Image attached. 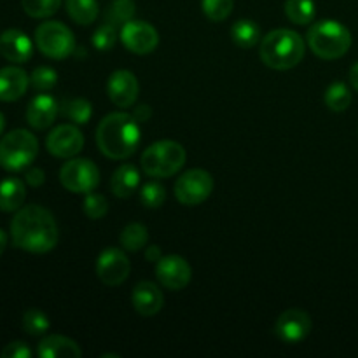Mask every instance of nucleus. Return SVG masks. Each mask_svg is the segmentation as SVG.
<instances>
[{
	"label": "nucleus",
	"mask_w": 358,
	"mask_h": 358,
	"mask_svg": "<svg viewBox=\"0 0 358 358\" xmlns=\"http://www.w3.org/2000/svg\"><path fill=\"white\" fill-rule=\"evenodd\" d=\"M10 236L13 243L21 250L48 254L58 245V224L44 206H21L10 222Z\"/></svg>",
	"instance_id": "f257e3e1"
},
{
	"label": "nucleus",
	"mask_w": 358,
	"mask_h": 358,
	"mask_svg": "<svg viewBox=\"0 0 358 358\" xmlns=\"http://www.w3.org/2000/svg\"><path fill=\"white\" fill-rule=\"evenodd\" d=\"M140 122L128 112L105 115L96 128V143L108 159L122 161L131 157L140 145Z\"/></svg>",
	"instance_id": "f03ea898"
},
{
	"label": "nucleus",
	"mask_w": 358,
	"mask_h": 358,
	"mask_svg": "<svg viewBox=\"0 0 358 358\" xmlns=\"http://www.w3.org/2000/svg\"><path fill=\"white\" fill-rule=\"evenodd\" d=\"M306 52V42L289 28L271 30L261 38L259 58L273 70H290L299 65Z\"/></svg>",
	"instance_id": "7ed1b4c3"
},
{
	"label": "nucleus",
	"mask_w": 358,
	"mask_h": 358,
	"mask_svg": "<svg viewBox=\"0 0 358 358\" xmlns=\"http://www.w3.org/2000/svg\"><path fill=\"white\" fill-rule=\"evenodd\" d=\"M306 42L315 56L322 59H338L352 48V34L343 23L334 20L317 21L310 27Z\"/></svg>",
	"instance_id": "20e7f679"
},
{
	"label": "nucleus",
	"mask_w": 358,
	"mask_h": 358,
	"mask_svg": "<svg viewBox=\"0 0 358 358\" xmlns=\"http://www.w3.org/2000/svg\"><path fill=\"white\" fill-rule=\"evenodd\" d=\"M187 154L175 140H159L143 150L140 157L142 170L152 178H168L184 168Z\"/></svg>",
	"instance_id": "39448f33"
},
{
	"label": "nucleus",
	"mask_w": 358,
	"mask_h": 358,
	"mask_svg": "<svg viewBox=\"0 0 358 358\" xmlns=\"http://www.w3.org/2000/svg\"><path fill=\"white\" fill-rule=\"evenodd\" d=\"M38 154V140L28 129H13L0 140V166L21 171L30 166Z\"/></svg>",
	"instance_id": "423d86ee"
},
{
	"label": "nucleus",
	"mask_w": 358,
	"mask_h": 358,
	"mask_svg": "<svg viewBox=\"0 0 358 358\" xmlns=\"http://www.w3.org/2000/svg\"><path fill=\"white\" fill-rule=\"evenodd\" d=\"M35 45L48 58L63 59L76 51V37L62 21H45L35 30Z\"/></svg>",
	"instance_id": "0eeeda50"
},
{
	"label": "nucleus",
	"mask_w": 358,
	"mask_h": 358,
	"mask_svg": "<svg viewBox=\"0 0 358 358\" xmlns=\"http://www.w3.org/2000/svg\"><path fill=\"white\" fill-rule=\"evenodd\" d=\"M59 182L73 194H87L100 184V170L86 157H70L59 170Z\"/></svg>",
	"instance_id": "6e6552de"
},
{
	"label": "nucleus",
	"mask_w": 358,
	"mask_h": 358,
	"mask_svg": "<svg viewBox=\"0 0 358 358\" xmlns=\"http://www.w3.org/2000/svg\"><path fill=\"white\" fill-rule=\"evenodd\" d=\"M213 191L212 175L201 168H192L178 177L175 182V198L185 206L201 205Z\"/></svg>",
	"instance_id": "1a4fd4ad"
},
{
	"label": "nucleus",
	"mask_w": 358,
	"mask_h": 358,
	"mask_svg": "<svg viewBox=\"0 0 358 358\" xmlns=\"http://www.w3.org/2000/svg\"><path fill=\"white\" fill-rule=\"evenodd\" d=\"M124 248L108 247L98 255L96 259V276L101 283L108 287H119L128 280L131 264Z\"/></svg>",
	"instance_id": "9d476101"
},
{
	"label": "nucleus",
	"mask_w": 358,
	"mask_h": 358,
	"mask_svg": "<svg viewBox=\"0 0 358 358\" xmlns=\"http://www.w3.org/2000/svg\"><path fill=\"white\" fill-rule=\"evenodd\" d=\"M119 38L133 55H149L159 44V34L156 28L142 20H131L122 24Z\"/></svg>",
	"instance_id": "9b49d317"
},
{
	"label": "nucleus",
	"mask_w": 358,
	"mask_h": 358,
	"mask_svg": "<svg viewBox=\"0 0 358 358\" xmlns=\"http://www.w3.org/2000/svg\"><path fill=\"white\" fill-rule=\"evenodd\" d=\"M156 276L164 289L177 292L191 283V264L180 255H166L156 262Z\"/></svg>",
	"instance_id": "f8f14e48"
},
{
	"label": "nucleus",
	"mask_w": 358,
	"mask_h": 358,
	"mask_svg": "<svg viewBox=\"0 0 358 358\" xmlns=\"http://www.w3.org/2000/svg\"><path fill=\"white\" fill-rule=\"evenodd\" d=\"M49 154L62 159L76 157L84 147V136L80 129L73 124H59L45 138Z\"/></svg>",
	"instance_id": "ddd939ff"
},
{
	"label": "nucleus",
	"mask_w": 358,
	"mask_h": 358,
	"mask_svg": "<svg viewBox=\"0 0 358 358\" xmlns=\"http://www.w3.org/2000/svg\"><path fill=\"white\" fill-rule=\"evenodd\" d=\"M311 332V318L306 311L292 310L283 311L275 324V334L287 345H296L304 341Z\"/></svg>",
	"instance_id": "4468645a"
},
{
	"label": "nucleus",
	"mask_w": 358,
	"mask_h": 358,
	"mask_svg": "<svg viewBox=\"0 0 358 358\" xmlns=\"http://www.w3.org/2000/svg\"><path fill=\"white\" fill-rule=\"evenodd\" d=\"M140 84L135 73L129 70H115L107 80V94L119 108L133 107L138 98Z\"/></svg>",
	"instance_id": "2eb2a0df"
},
{
	"label": "nucleus",
	"mask_w": 358,
	"mask_h": 358,
	"mask_svg": "<svg viewBox=\"0 0 358 358\" xmlns=\"http://www.w3.org/2000/svg\"><path fill=\"white\" fill-rule=\"evenodd\" d=\"M0 55L10 63H24L34 55V44L24 31L10 28L0 34Z\"/></svg>",
	"instance_id": "dca6fc26"
},
{
	"label": "nucleus",
	"mask_w": 358,
	"mask_h": 358,
	"mask_svg": "<svg viewBox=\"0 0 358 358\" xmlns=\"http://www.w3.org/2000/svg\"><path fill=\"white\" fill-rule=\"evenodd\" d=\"M131 303L136 313L142 317H156L164 306L163 290L152 282L136 283L131 294Z\"/></svg>",
	"instance_id": "f3484780"
},
{
	"label": "nucleus",
	"mask_w": 358,
	"mask_h": 358,
	"mask_svg": "<svg viewBox=\"0 0 358 358\" xmlns=\"http://www.w3.org/2000/svg\"><path fill=\"white\" fill-rule=\"evenodd\" d=\"M59 114V103L49 94H37L28 103L27 121L34 129H45L55 122L56 115Z\"/></svg>",
	"instance_id": "a211bd4d"
},
{
	"label": "nucleus",
	"mask_w": 358,
	"mask_h": 358,
	"mask_svg": "<svg viewBox=\"0 0 358 358\" xmlns=\"http://www.w3.org/2000/svg\"><path fill=\"white\" fill-rule=\"evenodd\" d=\"M30 76L20 66L0 69V101H16L27 93Z\"/></svg>",
	"instance_id": "6ab92c4d"
},
{
	"label": "nucleus",
	"mask_w": 358,
	"mask_h": 358,
	"mask_svg": "<svg viewBox=\"0 0 358 358\" xmlns=\"http://www.w3.org/2000/svg\"><path fill=\"white\" fill-rule=\"evenodd\" d=\"M38 357L42 358H79L83 357V350L79 348L73 339L66 336L51 334L41 339L37 346Z\"/></svg>",
	"instance_id": "aec40b11"
},
{
	"label": "nucleus",
	"mask_w": 358,
	"mask_h": 358,
	"mask_svg": "<svg viewBox=\"0 0 358 358\" xmlns=\"http://www.w3.org/2000/svg\"><path fill=\"white\" fill-rule=\"evenodd\" d=\"M140 185V171L133 164H121L110 177V189L114 196L131 198Z\"/></svg>",
	"instance_id": "412c9836"
},
{
	"label": "nucleus",
	"mask_w": 358,
	"mask_h": 358,
	"mask_svg": "<svg viewBox=\"0 0 358 358\" xmlns=\"http://www.w3.org/2000/svg\"><path fill=\"white\" fill-rule=\"evenodd\" d=\"M27 199L24 182L16 177L3 178L0 182V210L2 212H17Z\"/></svg>",
	"instance_id": "4be33fe9"
},
{
	"label": "nucleus",
	"mask_w": 358,
	"mask_h": 358,
	"mask_svg": "<svg viewBox=\"0 0 358 358\" xmlns=\"http://www.w3.org/2000/svg\"><path fill=\"white\" fill-rule=\"evenodd\" d=\"M231 38L236 45L243 49L255 48L261 44V28L252 20H240L231 27Z\"/></svg>",
	"instance_id": "5701e85b"
},
{
	"label": "nucleus",
	"mask_w": 358,
	"mask_h": 358,
	"mask_svg": "<svg viewBox=\"0 0 358 358\" xmlns=\"http://www.w3.org/2000/svg\"><path fill=\"white\" fill-rule=\"evenodd\" d=\"M59 114L76 124H86L93 114V107L86 98H65L59 103Z\"/></svg>",
	"instance_id": "b1692460"
},
{
	"label": "nucleus",
	"mask_w": 358,
	"mask_h": 358,
	"mask_svg": "<svg viewBox=\"0 0 358 358\" xmlns=\"http://www.w3.org/2000/svg\"><path fill=\"white\" fill-rule=\"evenodd\" d=\"M66 14L76 21L77 24L94 23L98 16V2L96 0H65Z\"/></svg>",
	"instance_id": "393cba45"
},
{
	"label": "nucleus",
	"mask_w": 358,
	"mask_h": 358,
	"mask_svg": "<svg viewBox=\"0 0 358 358\" xmlns=\"http://www.w3.org/2000/svg\"><path fill=\"white\" fill-rule=\"evenodd\" d=\"M119 243L126 252H138L149 243V231L143 224L131 222L122 229Z\"/></svg>",
	"instance_id": "a878e982"
},
{
	"label": "nucleus",
	"mask_w": 358,
	"mask_h": 358,
	"mask_svg": "<svg viewBox=\"0 0 358 358\" xmlns=\"http://www.w3.org/2000/svg\"><path fill=\"white\" fill-rule=\"evenodd\" d=\"M136 6L133 0H112L105 10V23L114 24V27H122L124 23L133 20Z\"/></svg>",
	"instance_id": "bb28decb"
},
{
	"label": "nucleus",
	"mask_w": 358,
	"mask_h": 358,
	"mask_svg": "<svg viewBox=\"0 0 358 358\" xmlns=\"http://www.w3.org/2000/svg\"><path fill=\"white\" fill-rule=\"evenodd\" d=\"M315 2L313 0H287L285 14L292 23L304 27L315 20Z\"/></svg>",
	"instance_id": "cd10ccee"
},
{
	"label": "nucleus",
	"mask_w": 358,
	"mask_h": 358,
	"mask_svg": "<svg viewBox=\"0 0 358 358\" xmlns=\"http://www.w3.org/2000/svg\"><path fill=\"white\" fill-rule=\"evenodd\" d=\"M352 103V93L345 83H334L325 91V105L332 112H345Z\"/></svg>",
	"instance_id": "c85d7f7f"
},
{
	"label": "nucleus",
	"mask_w": 358,
	"mask_h": 358,
	"mask_svg": "<svg viewBox=\"0 0 358 358\" xmlns=\"http://www.w3.org/2000/svg\"><path fill=\"white\" fill-rule=\"evenodd\" d=\"M21 325H23V331L30 336H44L45 332L51 327V322H49L48 315L41 310H28L24 311L23 320H21Z\"/></svg>",
	"instance_id": "c756f323"
},
{
	"label": "nucleus",
	"mask_w": 358,
	"mask_h": 358,
	"mask_svg": "<svg viewBox=\"0 0 358 358\" xmlns=\"http://www.w3.org/2000/svg\"><path fill=\"white\" fill-rule=\"evenodd\" d=\"M140 201L145 208H161L166 201V189L159 182H147L140 189Z\"/></svg>",
	"instance_id": "7c9ffc66"
},
{
	"label": "nucleus",
	"mask_w": 358,
	"mask_h": 358,
	"mask_svg": "<svg viewBox=\"0 0 358 358\" xmlns=\"http://www.w3.org/2000/svg\"><path fill=\"white\" fill-rule=\"evenodd\" d=\"M21 6L30 17H49L59 9L62 0H21Z\"/></svg>",
	"instance_id": "2f4dec72"
},
{
	"label": "nucleus",
	"mask_w": 358,
	"mask_h": 358,
	"mask_svg": "<svg viewBox=\"0 0 358 358\" xmlns=\"http://www.w3.org/2000/svg\"><path fill=\"white\" fill-rule=\"evenodd\" d=\"M203 7V13L205 16L208 17L210 21H219L227 20L233 13V7H234V0H203L201 2Z\"/></svg>",
	"instance_id": "473e14b6"
},
{
	"label": "nucleus",
	"mask_w": 358,
	"mask_h": 358,
	"mask_svg": "<svg viewBox=\"0 0 358 358\" xmlns=\"http://www.w3.org/2000/svg\"><path fill=\"white\" fill-rule=\"evenodd\" d=\"M83 208L84 213H86L90 219L100 220L107 215L108 201L103 194H100V192H87L86 198H84Z\"/></svg>",
	"instance_id": "72a5a7b5"
},
{
	"label": "nucleus",
	"mask_w": 358,
	"mask_h": 358,
	"mask_svg": "<svg viewBox=\"0 0 358 358\" xmlns=\"http://www.w3.org/2000/svg\"><path fill=\"white\" fill-rule=\"evenodd\" d=\"M58 83V73L51 66H37L30 76V84L41 93L51 91Z\"/></svg>",
	"instance_id": "f704fd0d"
},
{
	"label": "nucleus",
	"mask_w": 358,
	"mask_h": 358,
	"mask_svg": "<svg viewBox=\"0 0 358 358\" xmlns=\"http://www.w3.org/2000/svg\"><path fill=\"white\" fill-rule=\"evenodd\" d=\"M117 38H119L117 27L103 23L101 27H98L96 30H94L91 42H93V45L98 49V51L105 52V51H108V49L114 48L115 42H117Z\"/></svg>",
	"instance_id": "c9c22d12"
},
{
	"label": "nucleus",
	"mask_w": 358,
	"mask_h": 358,
	"mask_svg": "<svg viewBox=\"0 0 358 358\" xmlns=\"http://www.w3.org/2000/svg\"><path fill=\"white\" fill-rule=\"evenodd\" d=\"M2 358H30L31 350L28 348L27 343L23 341H13L9 345L3 346V350L0 352Z\"/></svg>",
	"instance_id": "e433bc0d"
},
{
	"label": "nucleus",
	"mask_w": 358,
	"mask_h": 358,
	"mask_svg": "<svg viewBox=\"0 0 358 358\" xmlns=\"http://www.w3.org/2000/svg\"><path fill=\"white\" fill-rule=\"evenodd\" d=\"M24 180H27L28 185H31V187H38V185L44 184L45 180V173L42 168H28L27 173H24Z\"/></svg>",
	"instance_id": "4c0bfd02"
},
{
	"label": "nucleus",
	"mask_w": 358,
	"mask_h": 358,
	"mask_svg": "<svg viewBox=\"0 0 358 358\" xmlns=\"http://www.w3.org/2000/svg\"><path fill=\"white\" fill-rule=\"evenodd\" d=\"M131 115L138 122H147L150 117H152V108H150L149 105H145V103H140V105H136L135 108H133Z\"/></svg>",
	"instance_id": "58836bf2"
},
{
	"label": "nucleus",
	"mask_w": 358,
	"mask_h": 358,
	"mask_svg": "<svg viewBox=\"0 0 358 358\" xmlns=\"http://www.w3.org/2000/svg\"><path fill=\"white\" fill-rule=\"evenodd\" d=\"M145 259L149 262H157L163 259V250H161L159 245H149L145 250Z\"/></svg>",
	"instance_id": "ea45409f"
},
{
	"label": "nucleus",
	"mask_w": 358,
	"mask_h": 358,
	"mask_svg": "<svg viewBox=\"0 0 358 358\" xmlns=\"http://www.w3.org/2000/svg\"><path fill=\"white\" fill-rule=\"evenodd\" d=\"M350 83H352V86L358 91V63H355V65L352 66V70H350Z\"/></svg>",
	"instance_id": "a19ab883"
},
{
	"label": "nucleus",
	"mask_w": 358,
	"mask_h": 358,
	"mask_svg": "<svg viewBox=\"0 0 358 358\" xmlns=\"http://www.w3.org/2000/svg\"><path fill=\"white\" fill-rule=\"evenodd\" d=\"M6 247H7V234L3 233V229H0V255L3 254Z\"/></svg>",
	"instance_id": "79ce46f5"
},
{
	"label": "nucleus",
	"mask_w": 358,
	"mask_h": 358,
	"mask_svg": "<svg viewBox=\"0 0 358 358\" xmlns=\"http://www.w3.org/2000/svg\"><path fill=\"white\" fill-rule=\"evenodd\" d=\"M3 128H6V117H3V114L0 112V135H2Z\"/></svg>",
	"instance_id": "37998d69"
}]
</instances>
